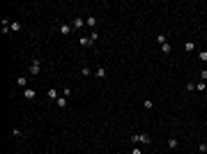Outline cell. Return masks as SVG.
<instances>
[{
    "label": "cell",
    "instance_id": "obj_13",
    "mask_svg": "<svg viewBox=\"0 0 207 154\" xmlns=\"http://www.w3.org/2000/svg\"><path fill=\"white\" fill-rule=\"evenodd\" d=\"M16 83H19V85H21V88H26V83H28V81H26V78H23V76H21V78H16Z\"/></svg>",
    "mask_w": 207,
    "mask_h": 154
},
{
    "label": "cell",
    "instance_id": "obj_15",
    "mask_svg": "<svg viewBox=\"0 0 207 154\" xmlns=\"http://www.w3.org/2000/svg\"><path fill=\"white\" fill-rule=\"evenodd\" d=\"M200 78H203V81H207V69H203V71H200Z\"/></svg>",
    "mask_w": 207,
    "mask_h": 154
},
{
    "label": "cell",
    "instance_id": "obj_10",
    "mask_svg": "<svg viewBox=\"0 0 207 154\" xmlns=\"http://www.w3.org/2000/svg\"><path fill=\"white\" fill-rule=\"evenodd\" d=\"M177 145H179V143H177V138H170V140H168V147H173V150H175Z\"/></svg>",
    "mask_w": 207,
    "mask_h": 154
},
{
    "label": "cell",
    "instance_id": "obj_12",
    "mask_svg": "<svg viewBox=\"0 0 207 154\" xmlns=\"http://www.w3.org/2000/svg\"><path fill=\"white\" fill-rule=\"evenodd\" d=\"M48 99H58V90H48Z\"/></svg>",
    "mask_w": 207,
    "mask_h": 154
},
{
    "label": "cell",
    "instance_id": "obj_11",
    "mask_svg": "<svg viewBox=\"0 0 207 154\" xmlns=\"http://www.w3.org/2000/svg\"><path fill=\"white\" fill-rule=\"evenodd\" d=\"M85 26H97V21H94V16H88V21H85Z\"/></svg>",
    "mask_w": 207,
    "mask_h": 154
},
{
    "label": "cell",
    "instance_id": "obj_14",
    "mask_svg": "<svg viewBox=\"0 0 207 154\" xmlns=\"http://www.w3.org/2000/svg\"><path fill=\"white\" fill-rule=\"evenodd\" d=\"M198 58H200V60H207V51H200V53H198Z\"/></svg>",
    "mask_w": 207,
    "mask_h": 154
},
{
    "label": "cell",
    "instance_id": "obj_1",
    "mask_svg": "<svg viewBox=\"0 0 207 154\" xmlns=\"http://www.w3.org/2000/svg\"><path fill=\"white\" fill-rule=\"evenodd\" d=\"M131 140L134 143H152V138L145 136V133H138V136H131Z\"/></svg>",
    "mask_w": 207,
    "mask_h": 154
},
{
    "label": "cell",
    "instance_id": "obj_16",
    "mask_svg": "<svg viewBox=\"0 0 207 154\" xmlns=\"http://www.w3.org/2000/svg\"><path fill=\"white\" fill-rule=\"evenodd\" d=\"M131 154H143V152H141V150H136V147H134V152H131Z\"/></svg>",
    "mask_w": 207,
    "mask_h": 154
},
{
    "label": "cell",
    "instance_id": "obj_7",
    "mask_svg": "<svg viewBox=\"0 0 207 154\" xmlns=\"http://www.w3.org/2000/svg\"><path fill=\"white\" fill-rule=\"evenodd\" d=\"M193 48H196V44H191V41H186V44H184V51H186V53H191Z\"/></svg>",
    "mask_w": 207,
    "mask_h": 154
},
{
    "label": "cell",
    "instance_id": "obj_6",
    "mask_svg": "<svg viewBox=\"0 0 207 154\" xmlns=\"http://www.w3.org/2000/svg\"><path fill=\"white\" fill-rule=\"evenodd\" d=\"M94 76H97V78H104V76H106V69H104V67H99V69L94 71Z\"/></svg>",
    "mask_w": 207,
    "mask_h": 154
},
{
    "label": "cell",
    "instance_id": "obj_4",
    "mask_svg": "<svg viewBox=\"0 0 207 154\" xmlns=\"http://www.w3.org/2000/svg\"><path fill=\"white\" fill-rule=\"evenodd\" d=\"M78 44H81V46H92V39H90V37H81Z\"/></svg>",
    "mask_w": 207,
    "mask_h": 154
},
{
    "label": "cell",
    "instance_id": "obj_5",
    "mask_svg": "<svg viewBox=\"0 0 207 154\" xmlns=\"http://www.w3.org/2000/svg\"><path fill=\"white\" fill-rule=\"evenodd\" d=\"M23 97H26V99H35V90L26 88V90H23Z\"/></svg>",
    "mask_w": 207,
    "mask_h": 154
},
{
    "label": "cell",
    "instance_id": "obj_2",
    "mask_svg": "<svg viewBox=\"0 0 207 154\" xmlns=\"http://www.w3.org/2000/svg\"><path fill=\"white\" fill-rule=\"evenodd\" d=\"M30 74H32V76L39 74V60H32V64H30Z\"/></svg>",
    "mask_w": 207,
    "mask_h": 154
},
{
    "label": "cell",
    "instance_id": "obj_8",
    "mask_svg": "<svg viewBox=\"0 0 207 154\" xmlns=\"http://www.w3.org/2000/svg\"><path fill=\"white\" fill-rule=\"evenodd\" d=\"M55 104H58L60 108H64V106H67V99H62V97H58V99H55Z\"/></svg>",
    "mask_w": 207,
    "mask_h": 154
},
{
    "label": "cell",
    "instance_id": "obj_3",
    "mask_svg": "<svg viewBox=\"0 0 207 154\" xmlns=\"http://www.w3.org/2000/svg\"><path fill=\"white\" fill-rule=\"evenodd\" d=\"M71 26H74V28H76V30H81V28H83V26H85V21H83V19H81V16H78V19H74V23H71Z\"/></svg>",
    "mask_w": 207,
    "mask_h": 154
},
{
    "label": "cell",
    "instance_id": "obj_9",
    "mask_svg": "<svg viewBox=\"0 0 207 154\" xmlns=\"http://www.w3.org/2000/svg\"><path fill=\"white\" fill-rule=\"evenodd\" d=\"M60 32H62V35H69V32H71V26H60Z\"/></svg>",
    "mask_w": 207,
    "mask_h": 154
}]
</instances>
